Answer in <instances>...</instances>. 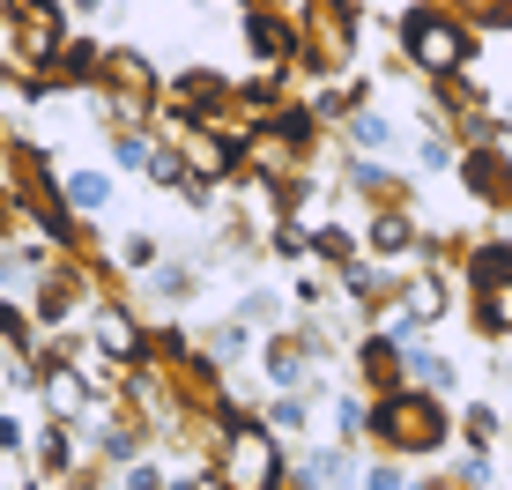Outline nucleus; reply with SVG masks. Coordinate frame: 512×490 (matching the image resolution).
I'll use <instances>...</instances> for the list:
<instances>
[{
	"instance_id": "f257e3e1",
	"label": "nucleus",
	"mask_w": 512,
	"mask_h": 490,
	"mask_svg": "<svg viewBox=\"0 0 512 490\" xmlns=\"http://www.w3.org/2000/svg\"><path fill=\"white\" fill-rule=\"evenodd\" d=\"M394 30H401V52H409V67H416V75H431L438 90H446V82L475 60V30L461 23V15H446V8H409Z\"/></svg>"
},
{
	"instance_id": "f03ea898",
	"label": "nucleus",
	"mask_w": 512,
	"mask_h": 490,
	"mask_svg": "<svg viewBox=\"0 0 512 490\" xmlns=\"http://www.w3.org/2000/svg\"><path fill=\"white\" fill-rule=\"evenodd\" d=\"M372 439L386 453H438L453 439V409L438 394H423V387H401V394L372 401Z\"/></svg>"
},
{
	"instance_id": "7ed1b4c3",
	"label": "nucleus",
	"mask_w": 512,
	"mask_h": 490,
	"mask_svg": "<svg viewBox=\"0 0 512 490\" xmlns=\"http://www.w3.org/2000/svg\"><path fill=\"white\" fill-rule=\"evenodd\" d=\"M208 476L223 490H282V439L260 416H245V424H223L216 431V461H208Z\"/></svg>"
},
{
	"instance_id": "20e7f679",
	"label": "nucleus",
	"mask_w": 512,
	"mask_h": 490,
	"mask_svg": "<svg viewBox=\"0 0 512 490\" xmlns=\"http://www.w3.org/2000/svg\"><path fill=\"white\" fill-rule=\"evenodd\" d=\"M468 290H475V327L512 335V245H483L468 260Z\"/></svg>"
},
{
	"instance_id": "39448f33",
	"label": "nucleus",
	"mask_w": 512,
	"mask_h": 490,
	"mask_svg": "<svg viewBox=\"0 0 512 490\" xmlns=\"http://www.w3.org/2000/svg\"><path fill=\"white\" fill-rule=\"evenodd\" d=\"M90 349L112 357V372H141V364H149V327H141L119 297H97L90 305Z\"/></svg>"
},
{
	"instance_id": "423d86ee",
	"label": "nucleus",
	"mask_w": 512,
	"mask_h": 490,
	"mask_svg": "<svg viewBox=\"0 0 512 490\" xmlns=\"http://www.w3.org/2000/svg\"><path fill=\"white\" fill-rule=\"evenodd\" d=\"M312 342L305 335H268V349H260V379H268L275 394H312Z\"/></svg>"
},
{
	"instance_id": "0eeeda50",
	"label": "nucleus",
	"mask_w": 512,
	"mask_h": 490,
	"mask_svg": "<svg viewBox=\"0 0 512 490\" xmlns=\"http://www.w3.org/2000/svg\"><path fill=\"white\" fill-rule=\"evenodd\" d=\"M461 186L483 208H512V149L498 142V149H468L461 156Z\"/></svg>"
},
{
	"instance_id": "6e6552de",
	"label": "nucleus",
	"mask_w": 512,
	"mask_h": 490,
	"mask_svg": "<svg viewBox=\"0 0 512 490\" xmlns=\"http://www.w3.org/2000/svg\"><path fill=\"white\" fill-rule=\"evenodd\" d=\"M245 45H253V60L268 67V75L297 67V15H268V8H253V15H245Z\"/></svg>"
},
{
	"instance_id": "1a4fd4ad",
	"label": "nucleus",
	"mask_w": 512,
	"mask_h": 490,
	"mask_svg": "<svg viewBox=\"0 0 512 490\" xmlns=\"http://www.w3.org/2000/svg\"><path fill=\"white\" fill-rule=\"evenodd\" d=\"M364 245L386 260V268H401V260H416V208L409 201H394V208H379L372 223H364Z\"/></svg>"
},
{
	"instance_id": "9d476101",
	"label": "nucleus",
	"mask_w": 512,
	"mask_h": 490,
	"mask_svg": "<svg viewBox=\"0 0 512 490\" xmlns=\"http://www.w3.org/2000/svg\"><path fill=\"white\" fill-rule=\"evenodd\" d=\"M60 201H67V216H112L119 179L97 164H75V171H60Z\"/></svg>"
},
{
	"instance_id": "9b49d317",
	"label": "nucleus",
	"mask_w": 512,
	"mask_h": 490,
	"mask_svg": "<svg viewBox=\"0 0 512 490\" xmlns=\"http://www.w3.org/2000/svg\"><path fill=\"white\" fill-rule=\"evenodd\" d=\"M30 461H38V476L60 483V476H75V468H82V446H75V431H67V424H38V431H30Z\"/></svg>"
},
{
	"instance_id": "f8f14e48",
	"label": "nucleus",
	"mask_w": 512,
	"mask_h": 490,
	"mask_svg": "<svg viewBox=\"0 0 512 490\" xmlns=\"http://www.w3.org/2000/svg\"><path fill=\"white\" fill-rule=\"evenodd\" d=\"M401 312H409L416 327H431V320H446V275L438 268H416L409 283H401V297H394Z\"/></svg>"
},
{
	"instance_id": "ddd939ff",
	"label": "nucleus",
	"mask_w": 512,
	"mask_h": 490,
	"mask_svg": "<svg viewBox=\"0 0 512 490\" xmlns=\"http://www.w3.org/2000/svg\"><path fill=\"white\" fill-rule=\"evenodd\" d=\"M342 142H349V149H364V156L379 164V149H394V142H401V134H394V112H379V104L349 112V119H342Z\"/></svg>"
},
{
	"instance_id": "4468645a",
	"label": "nucleus",
	"mask_w": 512,
	"mask_h": 490,
	"mask_svg": "<svg viewBox=\"0 0 512 490\" xmlns=\"http://www.w3.org/2000/svg\"><path fill=\"white\" fill-rule=\"evenodd\" d=\"M193 290H201V268H193V260H164V268H156L149 275V297H156V305H193Z\"/></svg>"
},
{
	"instance_id": "2eb2a0df",
	"label": "nucleus",
	"mask_w": 512,
	"mask_h": 490,
	"mask_svg": "<svg viewBox=\"0 0 512 490\" xmlns=\"http://www.w3.org/2000/svg\"><path fill=\"white\" fill-rule=\"evenodd\" d=\"M112 268H127V275H156V268H164V238H156V231H127V238L112 245Z\"/></svg>"
},
{
	"instance_id": "dca6fc26",
	"label": "nucleus",
	"mask_w": 512,
	"mask_h": 490,
	"mask_svg": "<svg viewBox=\"0 0 512 490\" xmlns=\"http://www.w3.org/2000/svg\"><path fill=\"white\" fill-rule=\"evenodd\" d=\"M260 424H268V431H275V439H282V431H290V439H305V424H312V409H305V394H275V401H268V409H260Z\"/></svg>"
},
{
	"instance_id": "f3484780",
	"label": "nucleus",
	"mask_w": 512,
	"mask_h": 490,
	"mask_svg": "<svg viewBox=\"0 0 512 490\" xmlns=\"http://www.w3.org/2000/svg\"><path fill=\"white\" fill-rule=\"evenodd\" d=\"M334 439H342V446L372 439V401H364V394H342V401H334Z\"/></svg>"
},
{
	"instance_id": "a211bd4d",
	"label": "nucleus",
	"mask_w": 512,
	"mask_h": 490,
	"mask_svg": "<svg viewBox=\"0 0 512 490\" xmlns=\"http://www.w3.org/2000/svg\"><path fill=\"white\" fill-rule=\"evenodd\" d=\"M490 483H498V476H490V453L468 446L461 461H453V490H490Z\"/></svg>"
},
{
	"instance_id": "6ab92c4d",
	"label": "nucleus",
	"mask_w": 512,
	"mask_h": 490,
	"mask_svg": "<svg viewBox=\"0 0 512 490\" xmlns=\"http://www.w3.org/2000/svg\"><path fill=\"white\" fill-rule=\"evenodd\" d=\"M119 490H171V483L156 461H134V468H119Z\"/></svg>"
},
{
	"instance_id": "aec40b11",
	"label": "nucleus",
	"mask_w": 512,
	"mask_h": 490,
	"mask_svg": "<svg viewBox=\"0 0 512 490\" xmlns=\"http://www.w3.org/2000/svg\"><path fill=\"white\" fill-rule=\"evenodd\" d=\"M423 171H453V142H446V134H423Z\"/></svg>"
},
{
	"instance_id": "412c9836",
	"label": "nucleus",
	"mask_w": 512,
	"mask_h": 490,
	"mask_svg": "<svg viewBox=\"0 0 512 490\" xmlns=\"http://www.w3.org/2000/svg\"><path fill=\"white\" fill-rule=\"evenodd\" d=\"M364 490H409V483H401L394 461H372V468H364Z\"/></svg>"
},
{
	"instance_id": "4be33fe9",
	"label": "nucleus",
	"mask_w": 512,
	"mask_h": 490,
	"mask_svg": "<svg viewBox=\"0 0 512 490\" xmlns=\"http://www.w3.org/2000/svg\"><path fill=\"white\" fill-rule=\"evenodd\" d=\"M0 453H23V424L15 416H0Z\"/></svg>"
},
{
	"instance_id": "5701e85b",
	"label": "nucleus",
	"mask_w": 512,
	"mask_h": 490,
	"mask_svg": "<svg viewBox=\"0 0 512 490\" xmlns=\"http://www.w3.org/2000/svg\"><path fill=\"white\" fill-rule=\"evenodd\" d=\"M498 112H505V127H512V97H505V104H498Z\"/></svg>"
},
{
	"instance_id": "b1692460",
	"label": "nucleus",
	"mask_w": 512,
	"mask_h": 490,
	"mask_svg": "<svg viewBox=\"0 0 512 490\" xmlns=\"http://www.w3.org/2000/svg\"><path fill=\"white\" fill-rule=\"evenodd\" d=\"M505 372H512V349H505Z\"/></svg>"
},
{
	"instance_id": "393cba45",
	"label": "nucleus",
	"mask_w": 512,
	"mask_h": 490,
	"mask_svg": "<svg viewBox=\"0 0 512 490\" xmlns=\"http://www.w3.org/2000/svg\"><path fill=\"white\" fill-rule=\"evenodd\" d=\"M0 15H8V8H0Z\"/></svg>"
}]
</instances>
